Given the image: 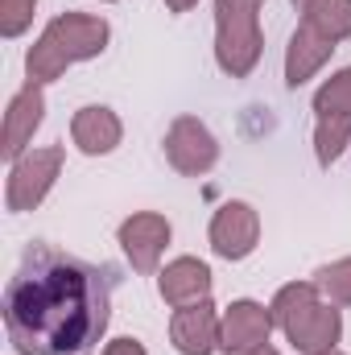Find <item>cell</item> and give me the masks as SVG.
I'll return each instance as SVG.
<instances>
[{
    "mask_svg": "<svg viewBox=\"0 0 351 355\" xmlns=\"http://www.w3.org/2000/svg\"><path fill=\"white\" fill-rule=\"evenodd\" d=\"M268 327H273V314L257 306V302H236L223 322H219V347L228 355H248L268 343Z\"/></svg>",
    "mask_w": 351,
    "mask_h": 355,
    "instance_id": "7",
    "label": "cell"
},
{
    "mask_svg": "<svg viewBox=\"0 0 351 355\" xmlns=\"http://www.w3.org/2000/svg\"><path fill=\"white\" fill-rule=\"evenodd\" d=\"M264 0H215V21H219V67L232 79H244L257 58H261V33H257V12Z\"/></svg>",
    "mask_w": 351,
    "mask_h": 355,
    "instance_id": "4",
    "label": "cell"
},
{
    "mask_svg": "<svg viewBox=\"0 0 351 355\" xmlns=\"http://www.w3.org/2000/svg\"><path fill=\"white\" fill-rule=\"evenodd\" d=\"M207 293H211V268L198 265V261H174V265L162 272V297L170 306L207 302Z\"/></svg>",
    "mask_w": 351,
    "mask_h": 355,
    "instance_id": "14",
    "label": "cell"
},
{
    "mask_svg": "<svg viewBox=\"0 0 351 355\" xmlns=\"http://www.w3.org/2000/svg\"><path fill=\"white\" fill-rule=\"evenodd\" d=\"M314 293L318 285H289L273 302V322L289 335V343L302 355L331 352L339 339V310H327Z\"/></svg>",
    "mask_w": 351,
    "mask_h": 355,
    "instance_id": "3",
    "label": "cell"
},
{
    "mask_svg": "<svg viewBox=\"0 0 351 355\" xmlns=\"http://www.w3.org/2000/svg\"><path fill=\"white\" fill-rule=\"evenodd\" d=\"M120 141V120L108 107H83L75 116V145L83 153H108Z\"/></svg>",
    "mask_w": 351,
    "mask_h": 355,
    "instance_id": "15",
    "label": "cell"
},
{
    "mask_svg": "<svg viewBox=\"0 0 351 355\" xmlns=\"http://www.w3.org/2000/svg\"><path fill=\"white\" fill-rule=\"evenodd\" d=\"M166 153H170L174 170H182V174H203V170H211V166H215V157H219L215 137H211L198 120H190V116H182L174 128H170Z\"/></svg>",
    "mask_w": 351,
    "mask_h": 355,
    "instance_id": "9",
    "label": "cell"
},
{
    "mask_svg": "<svg viewBox=\"0 0 351 355\" xmlns=\"http://www.w3.org/2000/svg\"><path fill=\"white\" fill-rule=\"evenodd\" d=\"M306 25H314L327 42H339L351 33V0H314L306 8Z\"/></svg>",
    "mask_w": 351,
    "mask_h": 355,
    "instance_id": "16",
    "label": "cell"
},
{
    "mask_svg": "<svg viewBox=\"0 0 351 355\" xmlns=\"http://www.w3.org/2000/svg\"><path fill=\"white\" fill-rule=\"evenodd\" d=\"M58 166H62V149L58 145L33 153L25 162H17L12 178H8V211H29L33 202H42L46 190H50V182H54V174H58Z\"/></svg>",
    "mask_w": 351,
    "mask_h": 355,
    "instance_id": "6",
    "label": "cell"
},
{
    "mask_svg": "<svg viewBox=\"0 0 351 355\" xmlns=\"http://www.w3.org/2000/svg\"><path fill=\"white\" fill-rule=\"evenodd\" d=\"M174 347L182 355H211L219 347V322H215V310L211 302H194V306H182L174 314Z\"/></svg>",
    "mask_w": 351,
    "mask_h": 355,
    "instance_id": "10",
    "label": "cell"
},
{
    "mask_svg": "<svg viewBox=\"0 0 351 355\" xmlns=\"http://www.w3.org/2000/svg\"><path fill=\"white\" fill-rule=\"evenodd\" d=\"M318 355H339V352H318Z\"/></svg>",
    "mask_w": 351,
    "mask_h": 355,
    "instance_id": "23",
    "label": "cell"
},
{
    "mask_svg": "<svg viewBox=\"0 0 351 355\" xmlns=\"http://www.w3.org/2000/svg\"><path fill=\"white\" fill-rule=\"evenodd\" d=\"M37 0H0V12H4V33L17 37L25 25H29V12H33Z\"/></svg>",
    "mask_w": 351,
    "mask_h": 355,
    "instance_id": "18",
    "label": "cell"
},
{
    "mask_svg": "<svg viewBox=\"0 0 351 355\" xmlns=\"http://www.w3.org/2000/svg\"><path fill=\"white\" fill-rule=\"evenodd\" d=\"M166 4H170V8H174V12H186V8H190V4H194V0H166Z\"/></svg>",
    "mask_w": 351,
    "mask_h": 355,
    "instance_id": "20",
    "label": "cell"
},
{
    "mask_svg": "<svg viewBox=\"0 0 351 355\" xmlns=\"http://www.w3.org/2000/svg\"><path fill=\"white\" fill-rule=\"evenodd\" d=\"M314 285H318L331 302H343V306H351V261H339V265L323 268Z\"/></svg>",
    "mask_w": 351,
    "mask_h": 355,
    "instance_id": "17",
    "label": "cell"
},
{
    "mask_svg": "<svg viewBox=\"0 0 351 355\" xmlns=\"http://www.w3.org/2000/svg\"><path fill=\"white\" fill-rule=\"evenodd\" d=\"M103 42H108V25L99 17H83V12L58 17L42 33V42L29 50V79H58L71 62L95 58Z\"/></svg>",
    "mask_w": 351,
    "mask_h": 355,
    "instance_id": "2",
    "label": "cell"
},
{
    "mask_svg": "<svg viewBox=\"0 0 351 355\" xmlns=\"http://www.w3.org/2000/svg\"><path fill=\"white\" fill-rule=\"evenodd\" d=\"M257 211L248 207V202H228L219 215H215V223H211V244H215V252L219 257H228V261H244L252 248H257Z\"/></svg>",
    "mask_w": 351,
    "mask_h": 355,
    "instance_id": "8",
    "label": "cell"
},
{
    "mask_svg": "<svg viewBox=\"0 0 351 355\" xmlns=\"http://www.w3.org/2000/svg\"><path fill=\"white\" fill-rule=\"evenodd\" d=\"M116 265H91L33 244L4 289V331L17 355H87L112 318Z\"/></svg>",
    "mask_w": 351,
    "mask_h": 355,
    "instance_id": "1",
    "label": "cell"
},
{
    "mask_svg": "<svg viewBox=\"0 0 351 355\" xmlns=\"http://www.w3.org/2000/svg\"><path fill=\"white\" fill-rule=\"evenodd\" d=\"M103 355H145V347H141L137 339H116V343H112Z\"/></svg>",
    "mask_w": 351,
    "mask_h": 355,
    "instance_id": "19",
    "label": "cell"
},
{
    "mask_svg": "<svg viewBox=\"0 0 351 355\" xmlns=\"http://www.w3.org/2000/svg\"><path fill=\"white\" fill-rule=\"evenodd\" d=\"M314 112H318V137H314L318 141V162L331 166L351 137V71H339L318 91Z\"/></svg>",
    "mask_w": 351,
    "mask_h": 355,
    "instance_id": "5",
    "label": "cell"
},
{
    "mask_svg": "<svg viewBox=\"0 0 351 355\" xmlns=\"http://www.w3.org/2000/svg\"><path fill=\"white\" fill-rule=\"evenodd\" d=\"M335 50V42H327L314 25H306L302 21V29L293 33V42H289V58H285V83L289 87H302L318 67H323V58Z\"/></svg>",
    "mask_w": 351,
    "mask_h": 355,
    "instance_id": "13",
    "label": "cell"
},
{
    "mask_svg": "<svg viewBox=\"0 0 351 355\" xmlns=\"http://www.w3.org/2000/svg\"><path fill=\"white\" fill-rule=\"evenodd\" d=\"M42 112H46V95H42L37 83H29V87L8 103V116H4V157H8V162L21 157L25 141H29L33 128L42 124Z\"/></svg>",
    "mask_w": 351,
    "mask_h": 355,
    "instance_id": "12",
    "label": "cell"
},
{
    "mask_svg": "<svg viewBox=\"0 0 351 355\" xmlns=\"http://www.w3.org/2000/svg\"><path fill=\"white\" fill-rule=\"evenodd\" d=\"M166 240H170V223H166L162 215H132V219L120 227V244H124L132 268H141V272H149V268L157 265Z\"/></svg>",
    "mask_w": 351,
    "mask_h": 355,
    "instance_id": "11",
    "label": "cell"
},
{
    "mask_svg": "<svg viewBox=\"0 0 351 355\" xmlns=\"http://www.w3.org/2000/svg\"><path fill=\"white\" fill-rule=\"evenodd\" d=\"M293 4H302V12H306V8H310V4H314V0H293Z\"/></svg>",
    "mask_w": 351,
    "mask_h": 355,
    "instance_id": "22",
    "label": "cell"
},
{
    "mask_svg": "<svg viewBox=\"0 0 351 355\" xmlns=\"http://www.w3.org/2000/svg\"><path fill=\"white\" fill-rule=\"evenodd\" d=\"M248 355H277L273 347H257V352H248Z\"/></svg>",
    "mask_w": 351,
    "mask_h": 355,
    "instance_id": "21",
    "label": "cell"
}]
</instances>
